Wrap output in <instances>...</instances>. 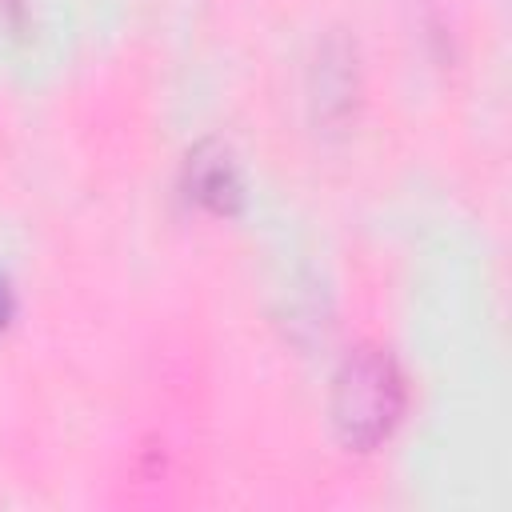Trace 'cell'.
I'll list each match as a JSON object with an SVG mask.
<instances>
[{
    "label": "cell",
    "instance_id": "cell-3",
    "mask_svg": "<svg viewBox=\"0 0 512 512\" xmlns=\"http://www.w3.org/2000/svg\"><path fill=\"white\" fill-rule=\"evenodd\" d=\"M4 316H8V296H4V284H0V324H4Z\"/></svg>",
    "mask_w": 512,
    "mask_h": 512
},
{
    "label": "cell",
    "instance_id": "cell-1",
    "mask_svg": "<svg viewBox=\"0 0 512 512\" xmlns=\"http://www.w3.org/2000/svg\"><path fill=\"white\" fill-rule=\"evenodd\" d=\"M400 376L388 356L360 348L336 376V424L352 448H372L400 416Z\"/></svg>",
    "mask_w": 512,
    "mask_h": 512
},
{
    "label": "cell",
    "instance_id": "cell-2",
    "mask_svg": "<svg viewBox=\"0 0 512 512\" xmlns=\"http://www.w3.org/2000/svg\"><path fill=\"white\" fill-rule=\"evenodd\" d=\"M196 196L208 200L212 208H224V200L236 196V180H232V168L224 160H212L208 168L196 164Z\"/></svg>",
    "mask_w": 512,
    "mask_h": 512
}]
</instances>
